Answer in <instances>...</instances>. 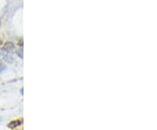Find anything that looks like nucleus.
Segmentation results:
<instances>
[{
    "mask_svg": "<svg viewBox=\"0 0 157 130\" xmlns=\"http://www.w3.org/2000/svg\"><path fill=\"white\" fill-rule=\"evenodd\" d=\"M14 48H15V46H14L13 43L11 42V41H8V42H6L5 44L4 45L2 50L3 51H5V52H12L14 50Z\"/></svg>",
    "mask_w": 157,
    "mask_h": 130,
    "instance_id": "nucleus-2",
    "label": "nucleus"
},
{
    "mask_svg": "<svg viewBox=\"0 0 157 130\" xmlns=\"http://www.w3.org/2000/svg\"><path fill=\"white\" fill-rule=\"evenodd\" d=\"M2 58H3V60L5 61H6L7 63L11 64L13 62V58H12L11 52H5V51L2 50Z\"/></svg>",
    "mask_w": 157,
    "mask_h": 130,
    "instance_id": "nucleus-1",
    "label": "nucleus"
},
{
    "mask_svg": "<svg viewBox=\"0 0 157 130\" xmlns=\"http://www.w3.org/2000/svg\"><path fill=\"white\" fill-rule=\"evenodd\" d=\"M21 123H22V121H19V120H17V121H11V122L8 124V127H9V128H15V127H17L20 126V125H21Z\"/></svg>",
    "mask_w": 157,
    "mask_h": 130,
    "instance_id": "nucleus-3",
    "label": "nucleus"
},
{
    "mask_svg": "<svg viewBox=\"0 0 157 130\" xmlns=\"http://www.w3.org/2000/svg\"><path fill=\"white\" fill-rule=\"evenodd\" d=\"M6 69L5 66L2 63H0V73H2V72H4L5 70Z\"/></svg>",
    "mask_w": 157,
    "mask_h": 130,
    "instance_id": "nucleus-5",
    "label": "nucleus"
},
{
    "mask_svg": "<svg viewBox=\"0 0 157 130\" xmlns=\"http://www.w3.org/2000/svg\"><path fill=\"white\" fill-rule=\"evenodd\" d=\"M16 54L19 57V58H23V49L22 48H19L18 50H16Z\"/></svg>",
    "mask_w": 157,
    "mask_h": 130,
    "instance_id": "nucleus-4",
    "label": "nucleus"
}]
</instances>
